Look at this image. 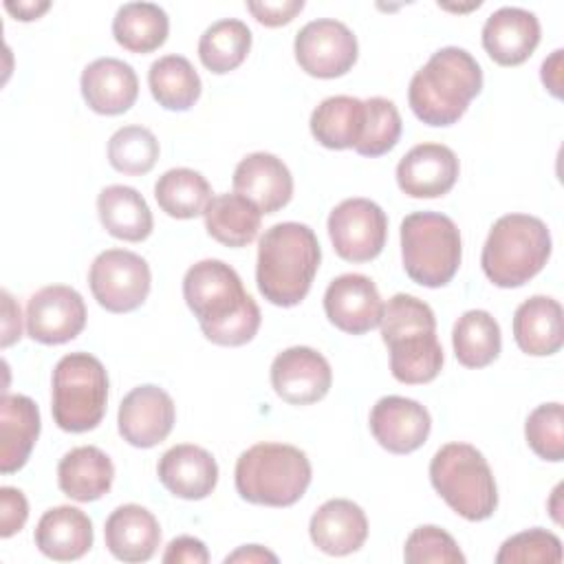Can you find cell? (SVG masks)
Returning a JSON list of instances; mask_svg holds the SVG:
<instances>
[{
	"label": "cell",
	"mask_w": 564,
	"mask_h": 564,
	"mask_svg": "<svg viewBox=\"0 0 564 564\" xmlns=\"http://www.w3.org/2000/svg\"><path fill=\"white\" fill-rule=\"evenodd\" d=\"M308 535L326 555H350L359 551L368 538V518L357 502L333 498L311 516Z\"/></svg>",
	"instance_id": "603a6c76"
},
{
	"label": "cell",
	"mask_w": 564,
	"mask_h": 564,
	"mask_svg": "<svg viewBox=\"0 0 564 564\" xmlns=\"http://www.w3.org/2000/svg\"><path fill=\"white\" fill-rule=\"evenodd\" d=\"M458 156L443 143H419L397 165V183L412 198H438L458 181Z\"/></svg>",
	"instance_id": "ac0fdd59"
},
{
	"label": "cell",
	"mask_w": 564,
	"mask_h": 564,
	"mask_svg": "<svg viewBox=\"0 0 564 564\" xmlns=\"http://www.w3.org/2000/svg\"><path fill=\"white\" fill-rule=\"evenodd\" d=\"M562 55L564 51L557 48L551 53V57H546L542 62V70H540V77H542V84L546 86V90L553 95V97H562Z\"/></svg>",
	"instance_id": "bcb514c9"
},
{
	"label": "cell",
	"mask_w": 564,
	"mask_h": 564,
	"mask_svg": "<svg viewBox=\"0 0 564 564\" xmlns=\"http://www.w3.org/2000/svg\"><path fill=\"white\" fill-rule=\"evenodd\" d=\"M108 403V375L90 352L64 355L51 377V412L59 430L82 434L95 430Z\"/></svg>",
	"instance_id": "ba28073f"
},
{
	"label": "cell",
	"mask_w": 564,
	"mask_h": 564,
	"mask_svg": "<svg viewBox=\"0 0 564 564\" xmlns=\"http://www.w3.org/2000/svg\"><path fill=\"white\" fill-rule=\"evenodd\" d=\"M88 284L101 308L110 313H130L145 302L152 273L139 253L128 249H106L93 260Z\"/></svg>",
	"instance_id": "30bf717a"
},
{
	"label": "cell",
	"mask_w": 564,
	"mask_h": 564,
	"mask_svg": "<svg viewBox=\"0 0 564 564\" xmlns=\"http://www.w3.org/2000/svg\"><path fill=\"white\" fill-rule=\"evenodd\" d=\"M308 456L286 443H256L236 460V491L242 500L264 507H291L311 485Z\"/></svg>",
	"instance_id": "5b68a950"
},
{
	"label": "cell",
	"mask_w": 564,
	"mask_h": 564,
	"mask_svg": "<svg viewBox=\"0 0 564 564\" xmlns=\"http://www.w3.org/2000/svg\"><path fill=\"white\" fill-rule=\"evenodd\" d=\"M29 518V502L15 487L0 489V535L11 538L18 533Z\"/></svg>",
	"instance_id": "b9f144b4"
},
{
	"label": "cell",
	"mask_w": 564,
	"mask_h": 564,
	"mask_svg": "<svg viewBox=\"0 0 564 564\" xmlns=\"http://www.w3.org/2000/svg\"><path fill=\"white\" fill-rule=\"evenodd\" d=\"M551 256L549 227L529 214L500 216L482 245L480 264L489 282L516 289L535 278Z\"/></svg>",
	"instance_id": "8992f818"
},
{
	"label": "cell",
	"mask_w": 564,
	"mask_h": 564,
	"mask_svg": "<svg viewBox=\"0 0 564 564\" xmlns=\"http://www.w3.org/2000/svg\"><path fill=\"white\" fill-rule=\"evenodd\" d=\"M104 538L108 551L121 562H148L161 544L159 520L141 505L117 507L106 524Z\"/></svg>",
	"instance_id": "d4e9b609"
},
{
	"label": "cell",
	"mask_w": 564,
	"mask_h": 564,
	"mask_svg": "<svg viewBox=\"0 0 564 564\" xmlns=\"http://www.w3.org/2000/svg\"><path fill=\"white\" fill-rule=\"evenodd\" d=\"M159 159V141L143 126H123L108 141V161L117 172L141 176L148 174Z\"/></svg>",
	"instance_id": "8d00e7d4"
},
{
	"label": "cell",
	"mask_w": 564,
	"mask_h": 564,
	"mask_svg": "<svg viewBox=\"0 0 564 564\" xmlns=\"http://www.w3.org/2000/svg\"><path fill=\"white\" fill-rule=\"evenodd\" d=\"M324 311L328 322L339 330L364 335L381 324L383 300L368 275L344 273L326 286Z\"/></svg>",
	"instance_id": "2e32d148"
},
{
	"label": "cell",
	"mask_w": 564,
	"mask_h": 564,
	"mask_svg": "<svg viewBox=\"0 0 564 564\" xmlns=\"http://www.w3.org/2000/svg\"><path fill=\"white\" fill-rule=\"evenodd\" d=\"M335 253L348 262L375 260L388 238V216L370 198H346L328 214Z\"/></svg>",
	"instance_id": "8fae6325"
},
{
	"label": "cell",
	"mask_w": 564,
	"mask_h": 564,
	"mask_svg": "<svg viewBox=\"0 0 564 564\" xmlns=\"http://www.w3.org/2000/svg\"><path fill=\"white\" fill-rule=\"evenodd\" d=\"M236 194L251 200L262 214H275L293 196V176L282 159L269 152L247 154L234 170Z\"/></svg>",
	"instance_id": "d6986e66"
},
{
	"label": "cell",
	"mask_w": 564,
	"mask_h": 564,
	"mask_svg": "<svg viewBox=\"0 0 564 564\" xmlns=\"http://www.w3.org/2000/svg\"><path fill=\"white\" fill-rule=\"evenodd\" d=\"M540 44V22L535 13L520 7L494 11L482 26V48L500 66L527 62Z\"/></svg>",
	"instance_id": "44dd1931"
},
{
	"label": "cell",
	"mask_w": 564,
	"mask_h": 564,
	"mask_svg": "<svg viewBox=\"0 0 564 564\" xmlns=\"http://www.w3.org/2000/svg\"><path fill=\"white\" fill-rule=\"evenodd\" d=\"M381 339L390 350V372L397 381L430 383L443 368V346L436 337L434 311L419 297L397 293L383 304Z\"/></svg>",
	"instance_id": "277c9868"
},
{
	"label": "cell",
	"mask_w": 564,
	"mask_h": 564,
	"mask_svg": "<svg viewBox=\"0 0 564 564\" xmlns=\"http://www.w3.org/2000/svg\"><path fill=\"white\" fill-rule=\"evenodd\" d=\"M513 339L531 357L555 355L564 344L560 302L549 295L524 300L513 313Z\"/></svg>",
	"instance_id": "4316f807"
},
{
	"label": "cell",
	"mask_w": 564,
	"mask_h": 564,
	"mask_svg": "<svg viewBox=\"0 0 564 564\" xmlns=\"http://www.w3.org/2000/svg\"><path fill=\"white\" fill-rule=\"evenodd\" d=\"M319 260L322 249L308 225L278 223L258 242V291L275 306H295L308 295Z\"/></svg>",
	"instance_id": "7a4b0ae2"
},
{
	"label": "cell",
	"mask_w": 564,
	"mask_h": 564,
	"mask_svg": "<svg viewBox=\"0 0 564 564\" xmlns=\"http://www.w3.org/2000/svg\"><path fill=\"white\" fill-rule=\"evenodd\" d=\"M524 436L529 447L551 463L564 458V410L562 403H542L538 405L524 423Z\"/></svg>",
	"instance_id": "f35d334b"
},
{
	"label": "cell",
	"mask_w": 564,
	"mask_h": 564,
	"mask_svg": "<svg viewBox=\"0 0 564 564\" xmlns=\"http://www.w3.org/2000/svg\"><path fill=\"white\" fill-rule=\"evenodd\" d=\"M115 465L106 452L95 445H82L66 452L57 465V485L62 494L77 502L99 500L110 491Z\"/></svg>",
	"instance_id": "83f0119b"
},
{
	"label": "cell",
	"mask_w": 564,
	"mask_h": 564,
	"mask_svg": "<svg viewBox=\"0 0 564 564\" xmlns=\"http://www.w3.org/2000/svg\"><path fill=\"white\" fill-rule=\"evenodd\" d=\"M207 234L225 247H247L258 238L262 212L240 194H216L205 212Z\"/></svg>",
	"instance_id": "f546056e"
},
{
	"label": "cell",
	"mask_w": 564,
	"mask_h": 564,
	"mask_svg": "<svg viewBox=\"0 0 564 564\" xmlns=\"http://www.w3.org/2000/svg\"><path fill=\"white\" fill-rule=\"evenodd\" d=\"M86 326L84 297L66 284H48L26 302V333L31 339L57 346L75 339Z\"/></svg>",
	"instance_id": "4fadbf2b"
},
{
	"label": "cell",
	"mask_w": 564,
	"mask_h": 564,
	"mask_svg": "<svg viewBox=\"0 0 564 564\" xmlns=\"http://www.w3.org/2000/svg\"><path fill=\"white\" fill-rule=\"evenodd\" d=\"M154 198L167 216L187 220L205 212L212 200V185L196 170L172 167L154 183Z\"/></svg>",
	"instance_id": "e575fe53"
},
{
	"label": "cell",
	"mask_w": 564,
	"mask_h": 564,
	"mask_svg": "<svg viewBox=\"0 0 564 564\" xmlns=\"http://www.w3.org/2000/svg\"><path fill=\"white\" fill-rule=\"evenodd\" d=\"M364 106H366L364 132L355 145V152L361 156L375 159L390 152L397 145L403 123L394 101L386 97L364 99Z\"/></svg>",
	"instance_id": "74e56055"
},
{
	"label": "cell",
	"mask_w": 564,
	"mask_h": 564,
	"mask_svg": "<svg viewBox=\"0 0 564 564\" xmlns=\"http://www.w3.org/2000/svg\"><path fill=\"white\" fill-rule=\"evenodd\" d=\"M86 106L97 115H121L130 110L139 97V79L134 68L117 57H99L82 70L79 79Z\"/></svg>",
	"instance_id": "ffe728a7"
},
{
	"label": "cell",
	"mask_w": 564,
	"mask_h": 564,
	"mask_svg": "<svg viewBox=\"0 0 564 564\" xmlns=\"http://www.w3.org/2000/svg\"><path fill=\"white\" fill-rule=\"evenodd\" d=\"M176 408L172 397L152 383L132 388L119 403L117 427L132 447H154L165 441L174 427Z\"/></svg>",
	"instance_id": "5bb4252c"
},
{
	"label": "cell",
	"mask_w": 564,
	"mask_h": 564,
	"mask_svg": "<svg viewBox=\"0 0 564 564\" xmlns=\"http://www.w3.org/2000/svg\"><path fill=\"white\" fill-rule=\"evenodd\" d=\"M463 256L456 223L438 212H414L401 223V260L408 278L421 286H445Z\"/></svg>",
	"instance_id": "9c48e42d"
},
{
	"label": "cell",
	"mask_w": 564,
	"mask_h": 564,
	"mask_svg": "<svg viewBox=\"0 0 564 564\" xmlns=\"http://www.w3.org/2000/svg\"><path fill=\"white\" fill-rule=\"evenodd\" d=\"M498 564H518V562H546L560 564L562 562V542L555 533L533 527L507 538L500 544L496 555Z\"/></svg>",
	"instance_id": "ab89813d"
},
{
	"label": "cell",
	"mask_w": 564,
	"mask_h": 564,
	"mask_svg": "<svg viewBox=\"0 0 564 564\" xmlns=\"http://www.w3.org/2000/svg\"><path fill=\"white\" fill-rule=\"evenodd\" d=\"M330 383V364L315 348L291 346L278 352L271 364V386L275 394L291 405L322 401L328 394Z\"/></svg>",
	"instance_id": "9a60e30c"
},
{
	"label": "cell",
	"mask_w": 564,
	"mask_h": 564,
	"mask_svg": "<svg viewBox=\"0 0 564 564\" xmlns=\"http://www.w3.org/2000/svg\"><path fill=\"white\" fill-rule=\"evenodd\" d=\"M2 348L11 346L22 337V317L20 306L13 302L9 291H2Z\"/></svg>",
	"instance_id": "f6af8a7d"
},
{
	"label": "cell",
	"mask_w": 564,
	"mask_h": 564,
	"mask_svg": "<svg viewBox=\"0 0 564 564\" xmlns=\"http://www.w3.org/2000/svg\"><path fill=\"white\" fill-rule=\"evenodd\" d=\"M225 562H227V564H229V562H278V555L271 553V551H267V549L260 546V544H245V546H240L238 551L229 553V555L225 557Z\"/></svg>",
	"instance_id": "7dc6e473"
},
{
	"label": "cell",
	"mask_w": 564,
	"mask_h": 564,
	"mask_svg": "<svg viewBox=\"0 0 564 564\" xmlns=\"http://www.w3.org/2000/svg\"><path fill=\"white\" fill-rule=\"evenodd\" d=\"M152 97L165 110H189L200 97V77L183 55H163L148 70Z\"/></svg>",
	"instance_id": "d6a6232c"
},
{
	"label": "cell",
	"mask_w": 564,
	"mask_h": 564,
	"mask_svg": "<svg viewBox=\"0 0 564 564\" xmlns=\"http://www.w3.org/2000/svg\"><path fill=\"white\" fill-rule=\"evenodd\" d=\"M293 51L304 73L319 79H335L355 66L359 46L355 33L344 22L319 18L297 31Z\"/></svg>",
	"instance_id": "7c38bea8"
},
{
	"label": "cell",
	"mask_w": 564,
	"mask_h": 564,
	"mask_svg": "<svg viewBox=\"0 0 564 564\" xmlns=\"http://www.w3.org/2000/svg\"><path fill=\"white\" fill-rule=\"evenodd\" d=\"M454 355L465 368H485L500 355V326L482 308L465 311L452 330Z\"/></svg>",
	"instance_id": "836d02e7"
},
{
	"label": "cell",
	"mask_w": 564,
	"mask_h": 564,
	"mask_svg": "<svg viewBox=\"0 0 564 564\" xmlns=\"http://www.w3.org/2000/svg\"><path fill=\"white\" fill-rule=\"evenodd\" d=\"M51 7V2L42 0V2H4V9L15 18V20H22V22H29V20H37L46 9Z\"/></svg>",
	"instance_id": "c3c4849f"
},
{
	"label": "cell",
	"mask_w": 564,
	"mask_h": 564,
	"mask_svg": "<svg viewBox=\"0 0 564 564\" xmlns=\"http://www.w3.org/2000/svg\"><path fill=\"white\" fill-rule=\"evenodd\" d=\"M101 227L126 242H141L152 234L154 220L145 198L130 185H108L97 196Z\"/></svg>",
	"instance_id": "f1b7e54d"
},
{
	"label": "cell",
	"mask_w": 564,
	"mask_h": 564,
	"mask_svg": "<svg viewBox=\"0 0 564 564\" xmlns=\"http://www.w3.org/2000/svg\"><path fill=\"white\" fill-rule=\"evenodd\" d=\"M90 518L70 505H59L37 520L33 540L42 555L57 562H73L84 557L93 546Z\"/></svg>",
	"instance_id": "cb8c5ba5"
},
{
	"label": "cell",
	"mask_w": 564,
	"mask_h": 564,
	"mask_svg": "<svg viewBox=\"0 0 564 564\" xmlns=\"http://www.w3.org/2000/svg\"><path fill=\"white\" fill-rule=\"evenodd\" d=\"M183 297L203 335L216 346H242L260 328L262 315L240 275L223 260H200L183 278Z\"/></svg>",
	"instance_id": "6da1fadb"
},
{
	"label": "cell",
	"mask_w": 564,
	"mask_h": 564,
	"mask_svg": "<svg viewBox=\"0 0 564 564\" xmlns=\"http://www.w3.org/2000/svg\"><path fill=\"white\" fill-rule=\"evenodd\" d=\"M163 562H174V564H207L209 562V553L207 546L192 535H178L174 538L165 553H163Z\"/></svg>",
	"instance_id": "ee69618b"
},
{
	"label": "cell",
	"mask_w": 564,
	"mask_h": 564,
	"mask_svg": "<svg viewBox=\"0 0 564 564\" xmlns=\"http://www.w3.org/2000/svg\"><path fill=\"white\" fill-rule=\"evenodd\" d=\"M482 90V70L474 55L458 46L438 48L421 66L408 88V101L416 119L427 126H454Z\"/></svg>",
	"instance_id": "3957f363"
},
{
	"label": "cell",
	"mask_w": 564,
	"mask_h": 564,
	"mask_svg": "<svg viewBox=\"0 0 564 564\" xmlns=\"http://www.w3.org/2000/svg\"><path fill=\"white\" fill-rule=\"evenodd\" d=\"M156 476L172 496L183 500H203L216 489L218 465L205 447L181 443L159 458Z\"/></svg>",
	"instance_id": "7402d4cb"
},
{
	"label": "cell",
	"mask_w": 564,
	"mask_h": 564,
	"mask_svg": "<svg viewBox=\"0 0 564 564\" xmlns=\"http://www.w3.org/2000/svg\"><path fill=\"white\" fill-rule=\"evenodd\" d=\"M366 106L361 99L350 95L326 97L311 112V134L328 150L355 148L364 132Z\"/></svg>",
	"instance_id": "4dcf8cb0"
},
{
	"label": "cell",
	"mask_w": 564,
	"mask_h": 564,
	"mask_svg": "<svg viewBox=\"0 0 564 564\" xmlns=\"http://www.w3.org/2000/svg\"><path fill=\"white\" fill-rule=\"evenodd\" d=\"M249 13L264 26H282L289 24L302 9L304 0H262V2H247Z\"/></svg>",
	"instance_id": "7bdbcfd3"
},
{
	"label": "cell",
	"mask_w": 564,
	"mask_h": 564,
	"mask_svg": "<svg viewBox=\"0 0 564 564\" xmlns=\"http://www.w3.org/2000/svg\"><path fill=\"white\" fill-rule=\"evenodd\" d=\"M251 48V31L242 20L225 18L209 24L198 40V57L209 73L225 75L238 68Z\"/></svg>",
	"instance_id": "d590c367"
},
{
	"label": "cell",
	"mask_w": 564,
	"mask_h": 564,
	"mask_svg": "<svg viewBox=\"0 0 564 564\" xmlns=\"http://www.w3.org/2000/svg\"><path fill=\"white\" fill-rule=\"evenodd\" d=\"M432 430L425 405L414 399L388 394L370 410V432L375 441L392 454H410L419 449Z\"/></svg>",
	"instance_id": "e0dca14e"
},
{
	"label": "cell",
	"mask_w": 564,
	"mask_h": 564,
	"mask_svg": "<svg viewBox=\"0 0 564 564\" xmlns=\"http://www.w3.org/2000/svg\"><path fill=\"white\" fill-rule=\"evenodd\" d=\"M170 18L154 2H126L112 20V35L130 53H152L167 40Z\"/></svg>",
	"instance_id": "1f68e13d"
},
{
	"label": "cell",
	"mask_w": 564,
	"mask_h": 564,
	"mask_svg": "<svg viewBox=\"0 0 564 564\" xmlns=\"http://www.w3.org/2000/svg\"><path fill=\"white\" fill-rule=\"evenodd\" d=\"M430 482L465 520H487L498 507L491 467L482 452L469 443L443 445L430 460Z\"/></svg>",
	"instance_id": "52a82bcc"
},
{
	"label": "cell",
	"mask_w": 564,
	"mask_h": 564,
	"mask_svg": "<svg viewBox=\"0 0 564 564\" xmlns=\"http://www.w3.org/2000/svg\"><path fill=\"white\" fill-rule=\"evenodd\" d=\"M40 436V410L26 394H4L0 401V471L22 469Z\"/></svg>",
	"instance_id": "484cf974"
},
{
	"label": "cell",
	"mask_w": 564,
	"mask_h": 564,
	"mask_svg": "<svg viewBox=\"0 0 564 564\" xmlns=\"http://www.w3.org/2000/svg\"><path fill=\"white\" fill-rule=\"evenodd\" d=\"M403 560L408 564H465V555L456 540L434 524L416 527L403 546Z\"/></svg>",
	"instance_id": "60d3db41"
}]
</instances>
